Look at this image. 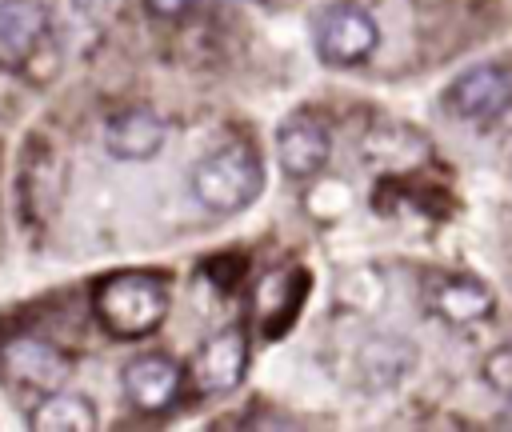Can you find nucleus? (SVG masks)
<instances>
[{"label":"nucleus","instance_id":"6","mask_svg":"<svg viewBox=\"0 0 512 432\" xmlns=\"http://www.w3.org/2000/svg\"><path fill=\"white\" fill-rule=\"evenodd\" d=\"M68 356L48 344V340H32V336H16L8 344H0V372L16 384V388H32V392H56L68 380Z\"/></svg>","mask_w":512,"mask_h":432},{"label":"nucleus","instance_id":"13","mask_svg":"<svg viewBox=\"0 0 512 432\" xmlns=\"http://www.w3.org/2000/svg\"><path fill=\"white\" fill-rule=\"evenodd\" d=\"M484 384L492 388V392H500L504 400H512V344H500V348H492L488 356H484Z\"/></svg>","mask_w":512,"mask_h":432},{"label":"nucleus","instance_id":"11","mask_svg":"<svg viewBox=\"0 0 512 432\" xmlns=\"http://www.w3.org/2000/svg\"><path fill=\"white\" fill-rule=\"evenodd\" d=\"M104 148L116 160H152L164 148V120L148 108L116 112L104 128Z\"/></svg>","mask_w":512,"mask_h":432},{"label":"nucleus","instance_id":"5","mask_svg":"<svg viewBox=\"0 0 512 432\" xmlns=\"http://www.w3.org/2000/svg\"><path fill=\"white\" fill-rule=\"evenodd\" d=\"M444 104L456 120H492L512 104V72L500 64H476L452 80Z\"/></svg>","mask_w":512,"mask_h":432},{"label":"nucleus","instance_id":"9","mask_svg":"<svg viewBox=\"0 0 512 432\" xmlns=\"http://www.w3.org/2000/svg\"><path fill=\"white\" fill-rule=\"evenodd\" d=\"M276 152H280V168H284L288 176L308 180V176H316V172L328 164V156H332V136H328V128H324L320 120H312V116H292V120H284L280 132H276Z\"/></svg>","mask_w":512,"mask_h":432},{"label":"nucleus","instance_id":"10","mask_svg":"<svg viewBox=\"0 0 512 432\" xmlns=\"http://www.w3.org/2000/svg\"><path fill=\"white\" fill-rule=\"evenodd\" d=\"M424 300L448 324H476L492 312V288L472 276H432L424 284Z\"/></svg>","mask_w":512,"mask_h":432},{"label":"nucleus","instance_id":"8","mask_svg":"<svg viewBox=\"0 0 512 432\" xmlns=\"http://www.w3.org/2000/svg\"><path fill=\"white\" fill-rule=\"evenodd\" d=\"M184 376L188 372L172 356L144 352V356H136V360L124 364L120 384H124V396H128L132 408H140V412H164V408L176 404V396L184 388Z\"/></svg>","mask_w":512,"mask_h":432},{"label":"nucleus","instance_id":"4","mask_svg":"<svg viewBox=\"0 0 512 432\" xmlns=\"http://www.w3.org/2000/svg\"><path fill=\"white\" fill-rule=\"evenodd\" d=\"M244 372H248V336L236 324L212 332L196 348V356L188 364V380H192V388L200 396H224V392H232L244 380Z\"/></svg>","mask_w":512,"mask_h":432},{"label":"nucleus","instance_id":"3","mask_svg":"<svg viewBox=\"0 0 512 432\" xmlns=\"http://www.w3.org/2000/svg\"><path fill=\"white\" fill-rule=\"evenodd\" d=\"M380 44L376 20L356 4H332L316 16V52L336 68L364 64Z\"/></svg>","mask_w":512,"mask_h":432},{"label":"nucleus","instance_id":"1","mask_svg":"<svg viewBox=\"0 0 512 432\" xmlns=\"http://www.w3.org/2000/svg\"><path fill=\"white\" fill-rule=\"evenodd\" d=\"M92 312L116 340L152 336L168 312V284L156 272H108L92 284Z\"/></svg>","mask_w":512,"mask_h":432},{"label":"nucleus","instance_id":"7","mask_svg":"<svg viewBox=\"0 0 512 432\" xmlns=\"http://www.w3.org/2000/svg\"><path fill=\"white\" fill-rule=\"evenodd\" d=\"M52 28L44 0H0V68L24 72Z\"/></svg>","mask_w":512,"mask_h":432},{"label":"nucleus","instance_id":"12","mask_svg":"<svg viewBox=\"0 0 512 432\" xmlns=\"http://www.w3.org/2000/svg\"><path fill=\"white\" fill-rule=\"evenodd\" d=\"M100 424L96 404L80 392H44L40 404L28 412L32 432H92Z\"/></svg>","mask_w":512,"mask_h":432},{"label":"nucleus","instance_id":"14","mask_svg":"<svg viewBox=\"0 0 512 432\" xmlns=\"http://www.w3.org/2000/svg\"><path fill=\"white\" fill-rule=\"evenodd\" d=\"M144 8L152 16H160V20H180V16H188L196 8V0H144Z\"/></svg>","mask_w":512,"mask_h":432},{"label":"nucleus","instance_id":"2","mask_svg":"<svg viewBox=\"0 0 512 432\" xmlns=\"http://www.w3.org/2000/svg\"><path fill=\"white\" fill-rule=\"evenodd\" d=\"M192 196L208 208V212H240L248 208L260 188H264V164L260 152L244 140L220 144L216 152H208L196 168H192Z\"/></svg>","mask_w":512,"mask_h":432}]
</instances>
